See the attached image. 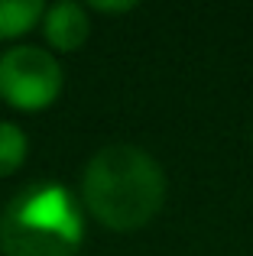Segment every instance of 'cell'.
Listing matches in <instances>:
<instances>
[{
	"mask_svg": "<svg viewBox=\"0 0 253 256\" xmlns=\"http://www.w3.org/2000/svg\"><path fill=\"white\" fill-rule=\"evenodd\" d=\"M82 201L101 227L130 234L146 227L166 204V172L146 150L110 143L88 159Z\"/></svg>",
	"mask_w": 253,
	"mask_h": 256,
	"instance_id": "cell-1",
	"label": "cell"
},
{
	"mask_svg": "<svg viewBox=\"0 0 253 256\" xmlns=\"http://www.w3.org/2000/svg\"><path fill=\"white\" fill-rule=\"evenodd\" d=\"M88 10H94V13H130V10H136V4H133V0H120V4H104V0H94Z\"/></svg>",
	"mask_w": 253,
	"mask_h": 256,
	"instance_id": "cell-7",
	"label": "cell"
},
{
	"mask_svg": "<svg viewBox=\"0 0 253 256\" xmlns=\"http://www.w3.org/2000/svg\"><path fill=\"white\" fill-rule=\"evenodd\" d=\"M84 240V220L75 198L58 182L30 185L0 214L4 256H75Z\"/></svg>",
	"mask_w": 253,
	"mask_h": 256,
	"instance_id": "cell-2",
	"label": "cell"
},
{
	"mask_svg": "<svg viewBox=\"0 0 253 256\" xmlns=\"http://www.w3.org/2000/svg\"><path fill=\"white\" fill-rule=\"evenodd\" d=\"M39 26H42V36L52 52H75L91 36L88 6L75 4V0H62V4L46 6V16Z\"/></svg>",
	"mask_w": 253,
	"mask_h": 256,
	"instance_id": "cell-4",
	"label": "cell"
},
{
	"mask_svg": "<svg viewBox=\"0 0 253 256\" xmlns=\"http://www.w3.org/2000/svg\"><path fill=\"white\" fill-rule=\"evenodd\" d=\"M26 152H30V140L23 126H16L13 120H0V178H10L23 169Z\"/></svg>",
	"mask_w": 253,
	"mask_h": 256,
	"instance_id": "cell-6",
	"label": "cell"
},
{
	"mask_svg": "<svg viewBox=\"0 0 253 256\" xmlns=\"http://www.w3.org/2000/svg\"><path fill=\"white\" fill-rule=\"evenodd\" d=\"M46 16L42 0H0V42L20 39L36 30Z\"/></svg>",
	"mask_w": 253,
	"mask_h": 256,
	"instance_id": "cell-5",
	"label": "cell"
},
{
	"mask_svg": "<svg viewBox=\"0 0 253 256\" xmlns=\"http://www.w3.org/2000/svg\"><path fill=\"white\" fill-rule=\"evenodd\" d=\"M62 65L42 46H10L0 52V100L13 110L39 114L62 94Z\"/></svg>",
	"mask_w": 253,
	"mask_h": 256,
	"instance_id": "cell-3",
	"label": "cell"
}]
</instances>
